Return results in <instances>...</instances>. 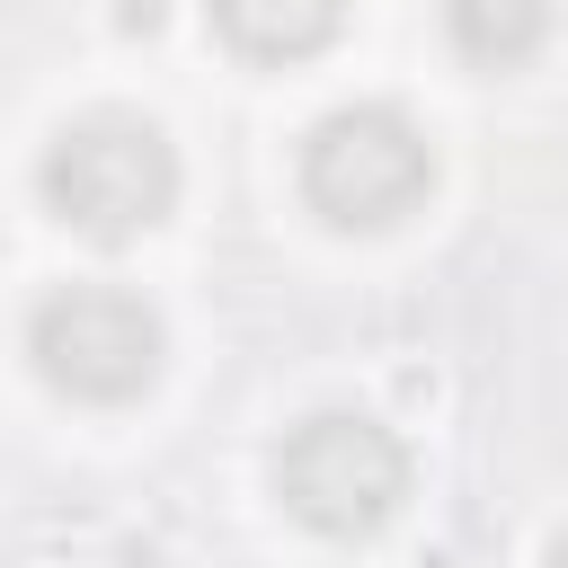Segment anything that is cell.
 <instances>
[{
	"label": "cell",
	"mask_w": 568,
	"mask_h": 568,
	"mask_svg": "<svg viewBox=\"0 0 568 568\" xmlns=\"http://www.w3.org/2000/svg\"><path fill=\"white\" fill-rule=\"evenodd\" d=\"M44 186V213L98 248H124L142 240L151 222H169L178 204V151L151 115H124V106H98V115H71L36 169Z\"/></svg>",
	"instance_id": "6da1fadb"
},
{
	"label": "cell",
	"mask_w": 568,
	"mask_h": 568,
	"mask_svg": "<svg viewBox=\"0 0 568 568\" xmlns=\"http://www.w3.org/2000/svg\"><path fill=\"white\" fill-rule=\"evenodd\" d=\"M275 497H284L311 532L364 541V532H382V524L399 515V497H408V453H399V435H390L382 417H364V408H320V417L284 426V444H275Z\"/></svg>",
	"instance_id": "7a4b0ae2"
},
{
	"label": "cell",
	"mask_w": 568,
	"mask_h": 568,
	"mask_svg": "<svg viewBox=\"0 0 568 568\" xmlns=\"http://www.w3.org/2000/svg\"><path fill=\"white\" fill-rule=\"evenodd\" d=\"M426 186H435V151H426V133H417L399 106H382V98L320 115L311 142H302V195H311V213L337 222V231H390L399 213L426 204Z\"/></svg>",
	"instance_id": "3957f363"
},
{
	"label": "cell",
	"mask_w": 568,
	"mask_h": 568,
	"mask_svg": "<svg viewBox=\"0 0 568 568\" xmlns=\"http://www.w3.org/2000/svg\"><path fill=\"white\" fill-rule=\"evenodd\" d=\"M27 355L36 373L62 390V399H89V408H124L160 382V311L124 284H62L36 302L27 320Z\"/></svg>",
	"instance_id": "277c9868"
},
{
	"label": "cell",
	"mask_w": 568,
	"mask_h": 568,
	"mask_svg": "<svg viewBox=\"0 0 568 568\" xmlns=\"http://www.w3.org/2000/svg\"><path fill=\"white\" fill-rule=\"evenodd\" d=\"M213 36L248 62H302L346 27V0H204Z\"/></svg>",
	"instance_id": "5b68a950"
},
{
	"label": "cell",
	"mask_w": 568,
	"mask_h": 568,
	"mask_svg": "<svg viewBox=\"0 0 568 568\" xmlns=\"http://www.w3.org/2000/svg\"><path fill=\"white\" fill-rule=\"evenodd\" d=\"M444 36L470 71H515L550 36V0H444Z\"/></svg>",
	"instance_id": "8992f818"
},
{
	"label": "cell",
	"mask_w": 568,
	"mask_h": 568,
	"mask_svg": "<svg viewBox=\"0 0 568 568\" xmlns=\"http://www.w3.org/2000/svg\"><path fill=\"white\" fill-rule=\"evenodd\" d=\"M124 27H160V0H124Z\"/></svg>",
	"instance_id": "52a82bcc"
},
{
	"label": "cell",
	"mask_w": 568,
	"mask_h": 568,
	"mask_svg": "<svg viewBox=\"0 0 568 568\" xmlns=\"http://www.w3.org/2000/svg\"><path fill=\"white\" fill-rule=\"evenodd\" d=\"M550 568H568V532H550Z\"/></svg>",
	"instance_id": "ba28073f"
}]
</instances>
